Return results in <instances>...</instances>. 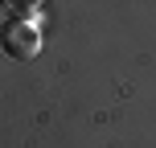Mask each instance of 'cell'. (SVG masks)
<instances>
[{
    "label": "cell",
    "mask_w": 156,
    "mask_h": 148,
    "mask_svg": "<svg viewBox=\"0 0 156 148\" xmlns=\"http://www.w3.org/2000/svg\"><path fill=\"white\" fill-rule=\"evenodd\" d=\"M37 49H41V33H37L33 21H12L4 29V54L8 58L29 62V58H37Z\"/></svg>",
    "instance_id": "6da1fadb"
}]
</instances>
